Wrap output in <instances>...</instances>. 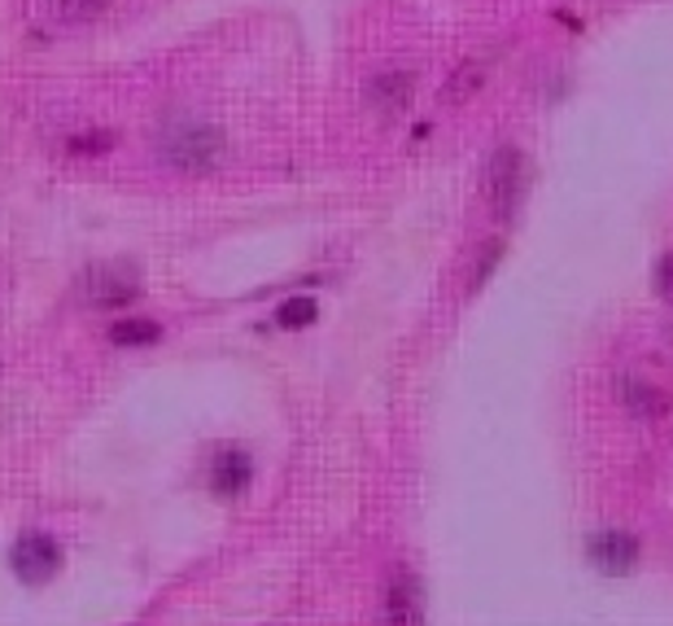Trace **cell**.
Returning <instances> with one entry per match:
<instances>
[{
    "label": "cell",
    "mask_w": 673,
    "mask_h": 626,
    "mask_svg": "<svg viewBox=\"0 0 673 626\" xmlns=\"http://www.w3.org/2000/svg\"><path fill=\"white\" fill-rule=\"evenodd\" d=\"M525 198V153L516 145H499L485 171V202L499 220H512Z\"/></svg>",
    "instance_id": "6da1fadb"
},
{
    "label": "cell",
    "mask_w": 673,
    "mask_h": 626,
    "mask_svg": "<svg viewBox=\"0 0 673 626\" xmlns=\"http://www.w3.org/2000/svg\"><path fill=\"white\" fill-rule=\"evenodd\" d=\"M140 294V267L127 263V258H114V263H97L88 276H84V298L102 311L110 307H127L131 298Z\"/></svg>",
    "instance_id": "7a4b0ae2"
},
{
    "label": "cell",
    "mask_w": 673,
    "mask_h": 626,
    "mask_svg": "<svg viewBox=\"0 0 673 626\" xmlns=\"http://www.w3.org/2000/svg\"><path fill=\"white\" fill-rule=\"evenodd\" d=\"M167 158L180 167V171H211L220 158H224V136L215 127H184L180 136H171L167 145Z\"/></svg>",
    "instance_id": "3957f363"
},
{
    "label": "cell",
    "mask_w": 673,
    "mask_h": 626,
    "mask_svg": "<svg viewBox=\"0 0 673 626\" xmlns=\"http://www.w3.org/2000/svg\"><path fill=\"white\" fill-rule=\"evenodd\" d=\"M13 574L22 579V583H31V587H44L53 574H57V565H62V548L49 539V534H40V530H31V534H22L18 543H13Z\"/></svg>",
    "instance_id": "277c9868"
},
{
    "label": "cell",
    "mask_w": 673,
    "mask_h": 626,
    "mask_svg": "<svg viewBox=\"0 0 673 626\" xmlns=\"http://www.w3.org/2000/svg\"><path fill=\"white\" fill-rule=\"evenodd\" d=\"M586 556H590V565H595L599 574L626 579V574H634V565H639V539L626 534V530H599V534H590Z\"/></svg>",
    "instance_id": "5b68a950"
},
{
    "label": "cell",
    "mask_w": 673,
    "mask_h": 626,
    "mask_svg": "<svg viewBox=\"0 0 673 626\" xmlns=\"http://www.w3.org/2000/svg\"><path fill=\"white\" fill-rule=\"evenodd\" d=\"M385 614H389V623H420V618H425L420 583H416L412 570H394L389 592H385Z\"/></svg>",
    "instance_id": "8992f818"
},
{
    "label": "cell",
    "mask_w": 673,
    "mask_h": 626,
    "mask_svg": "<svg viewBox=\"0 0 673 626\" xmlns=\"http://www.w3.org/2000/svg\"><path fill=\"white\" fill-rule=\"evenodd\" d=\"M249 478H254V465H249V456L245 452H220V460H215V469H211V487H215V496H241L245 487H249Z\"/></svg>",
    "instance_id": "52a82bcc"
},
{
    "label": "cell",
    "mask_w": 673,
    "mask_h": 626,
    "mask_svg": "<svg viewBox=\"0 0 673 626\" xmlns=\"http://www.w3.org/2000/svg\"><path fill=\"white\" fill-rule=\"evenodd\" d=\"M621 399H626V407H630L639 421H661V416H670V399H665L656 385H643V381H626Z\"/></svg>",
    "instance_id": "ba28073f"
},
{
    "label": "cell",
    "mask_w": 673,
    "mask_h": 626,
    "mask_svg": "<svg viewBox=\"0 0 673 626\" xmlns=\"http://www.w3.org/2000/svg\"><path fill=\"white\" fill-rule=\"evenodd\" d=\"M162 338V329L153 320H114L110 342L114 347H153Z\"/></svg>",
    "instance_id": "9c48e42d"
},
{
    "label": "cell",
    "mask_w": 673,
    "mask_h": 626,
    "mask_svg": "<svg viewBox=\"0 0 673 626\" xmlns=\"http://www.w3.org/2000/svg\"><path fill=\"white\" fill-rule=\"evenodd\" d=\"M412 88H416V84H412V75H398V71H394V75H381V79H376L367 93H372V102H381V106L398 110V106H407V102H412Z\"/></svg>",
    "instance_id": "30bf717a"
},
{
    "label": "cell",
    "mask_w": 673,
    "mask_h": 626,
    "mask_svg": "<svg viewBox=\"0 0 673 626\" xmlns=\"http://www.w3.org/2000/svg\"><path fill=\"white\" fill-rule=\"evenodd\" d=\"M316 316H320V307H316V298H307V294H293V298H285V303L276 307V325H280V329H307V325H316Z\"/></svg>",
    "instance_id": "8fae6325"
},
{
    "label": "cell",
    "mask_w": 673,
    "mask_h": 626,
    "mask_svg": "<svg viewBox=\"0 0 673 626\" xmlns=\"http://www.w3.org/2000/svg\"><path fill=\"white\" fill-rule=\"evenodd\" d=\"M477 88H481V66H459V71H455V79L447 84V93H442V97H447L450 106H459V102H468V97H472Z\"/></svg>",
    "instance_id": "7c38bea8"
},
{
    "label": "cell",
    "mask_w": 673,
    "mask_h": 626,
    "mask_svg": "<svg viewBox=\"0 0 673 626\" xmlns=\"http://www.w3.org/2000/svg\"><path fill=\"white\" fill-rule=\"evenodd\" d=\"M110 0H53V9L66 18V22H88L97 13H106Z\"/></svg>",
    "instance_id": "4fadbf2b"
},
{
    "label": "cell",
    "mask_w": 673,
    "mask_h": 626,
    "mask_svg": "<svg viewBox=\"0 0 673 626\" xmlns=\"http://www.w3.org/2000/svg\"><path fill=\"white\" fill-rule=\"evenodd\" d=\"M503 258V242H490L485 251H481V263L472 267V289H481L485 280H490V272H494V263Z\"/></svg>",
    "instance_id": "5bb4252c"
},
{
    "label": "cell",
    "mask_w": 673,
    "mask_h": 626,
    "mask_svg": "<svg viewBox=\"0 0 673 626\" xmlns=\"http://www.w3.org/2000/svg\"><path fill=\"white\" fill-rule=\"evenodd\" d=\"M114 145V131H93V136H75L71 153H106Z\"/></svg>",
    "instance_id": "9a60e30c"
},
{
    "label": "cell",
    "mask_w": 673,
    "mask_h": 626,
    "mask_svg": "<svg viewBox=\"0 0 673 626\" xmlns=\"http://www.w3.org/2000/svg\"><path fill=\"white\" fill-rule=\"evenodd\" d=\"M656 285H661L665 303L673 307V254H665V258H661V267H656Z\"/></svg>",
    "instance_id": "2e32d148"
}]
</instances>
